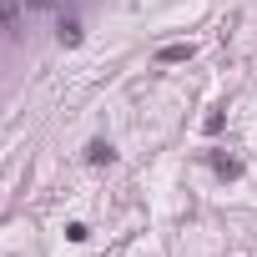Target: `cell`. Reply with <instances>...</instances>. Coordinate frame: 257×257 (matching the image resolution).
Here are the masks:
<instances>
[{"label":"cell","instance_id":"obj_1","mask_svg":"<svg viewBox=\"0 0 257 257\" xmlns=\"http://www.w3.org/2000/svg\"><path fill=\"white\" fill-rule=\"evenodd\" d=\"M192 51H197L192 41H182V46H162L157 61H162V66H177V61H192Z\"/></svg>","mask_w":257,"mask_h":257},{"label":"cell","instance_id":"obj_2","mask_svg":"<svg viewBox=\"0 0 257 257\" xmlns=\"http://www.w3.org/2000/svg\"><path fill=\"white\" fill-rule=\"evenodd\" d=\"M61 46H81V26L76 21H61Z\"/></svg>","mask_w":257,"mask_h":257},{"label":"cell","instance_id":"obj_3","mask_svg":"<svg viewBox=\"0 0 257 257\" xmlns=\"http://www.w3.org/2000/svg\"><path fill=\"white\" fill-rule=\"evenodd\" d=\"M86 157H91V162H111V147H106V142H91Z\"/></svg>","mask_w":257,"mask_h":257},{"label":"cell","instance_id":"obj_4","mask_svg":"<svg viewBox=\"0 0 257 257\" xmlns=\"http://www.w3.org/2000/svg\"><path fill=\"white\" fill-rule=\"evenodd\" d=\"M16 21V0H0V26H11Z\"/></svg>","mask_w":257,"mask_h":257},{"label":"cell","instance_id":"obj_5","mask_svg":"<svg viewBox=\"0 0 257 257\" xmlns=\"http://www.w3.org/2000/svg\"><path fill=\"white\" fill-rule=\"evenodd\" d=\"M26 6H31V11H46V6H51V0H26Z\"/></svg>","mask_w":257,"mask_h":257}]
</instances>
